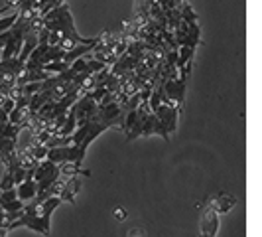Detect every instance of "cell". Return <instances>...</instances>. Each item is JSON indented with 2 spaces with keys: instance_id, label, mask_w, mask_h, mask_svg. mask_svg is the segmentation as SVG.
I'll return each mask as SVG.
<instances>
[{
  "instance_id": "3957f363",
  "label": "cell",
  "mask_w": 262,
  "mask_h": 237,
  "mask_svg": "<svg viewBox=\"0 0 262 237\" xmlns=\"http://www.w3.org/2000/svg\"><path fill=\"white\" fill-rule=\"evenodd\" d=\"M79 190H81V180H79V176H69V178H66V184H63L61 192H59L61 202L75 204V196H77Z\"/></svg>"
},
{
  "instance_id": "6da1fadb",
  "label": "cell",
  "mask_w": 262,
  "mask_h": 237,
  "mask_svg": "<svg viewBox=\"0 0 262 237\" xmlns=\"http://www.w3.org/2000/svg\"><path fill=\"white\" fill-rule=\"evenodd\" d=\"M152 113L156 115V134H160L164 141H168V134L176 132V129H178V117H180V113L171 105H166V103H162Z\"/></svg>"
},
{
  "instance_id": "5b68a950",
  "label": "cell",
  "mask_w": 262,
  "mask_h": 237,
  "mask_svg": "<svg viewBox=\"0 0 262 237\" xmlns=\"http://www.w3.org/2000/svg\"><path fill=\"white\" fill-rule=\"evenodd\" d=\"M213 204H215V210L219 213H227L231 208L236 206V198L227 194V192H219L217 196H213Z\"/></svg>"
},
{
  "instance_id": "52a82bcc",
  "label": "cell",
  "mask_w": 262,
  "mask_h": 237,
  "mask_svg": "<svg viewBox=\"0 0 262 237\" xmlns=\"http://www.w3.org/2000/svg\"><path fill=\"white\" fill-rule=\"evenodd\" d=\"M16 188V182H14L12 174L6 170L4 172V176H2V182H0V192H4V190H12Z\"/></svg>"
},
{
  "instance_id": "ba28073f",
  "label": "cell",
  "mask_w": 262,
  "mask_h": 237,
  "mask_svg": "<svg viewBox=\"0 0 262 237\" xmlns=\"http://www.w3.org/2000/svg\"><path fill=\"white\" fill-rule=\"evenodd\" d=\"M113 215H115L117 222H124L128 218V211H126V208H122V206H117L115 211H113Z\"/></svg>"
},
{
  "instance_id": "277c9868",
  "label": "cell",
  "mask_w": 262,
  "mask_h": 237,
  "mask_svg": "<svg viewBox=\"0 0 262 237\" xmlns=\"http://www.w3.org/2000/svg\"><path fill=\"white\" fill-rule=\"evenodd\" d=\"M38 194V186H36V180L32 176H28L26 180H22L20 184H16V196L22 202H30L34 200Z\"/></svg>"
},
{
  "instance_id": "9c48e42d",
  "label": "cell",
  "mask_w": 262,
  "mask_h": 237,
  "mask_svg": "<svg viewBox=\"0 0 262 237\" xmlns=\"http://www.w3.org/2000/svg\"><path fill=\"white\" fill-rule=\"evenodd\" d=\"M126 237H146V231L138 225H132L130 229L126 231Z\"/></svg>"
},
{
  "instance_id": "30bf717a",
  "label": "cell",
  "mask_w": 262,
  "mask_h": 237,
  "mask_svg": "<svg viewBox=\"0 0 262 237\" xmlns=\"http://www.w3.org/2000/svg\"><path fill=\"white\" fill-rule=\"evenodd\" d=\"M199 237H203V235H199Z\"/></svg>"
},
{
  "instance_id": "8992f818",
  "label": "cell",
  "mask_w": 262,
  "mask_h": 237,
  "mask_svg": "<svg viewBox=\"0 0 262 237\" xmlns=\"http://www.w3.org/2000/svg\"><path fill=\"white\" fill-rule=\"evenodd\" d=\"M18 16H20V12H18V10H14L10 16H4V18H0V34H2V32H6V30H10L14 22L18 20Z\"/></svg>"
},
{
  "instance_id": "7a4b0ae2",
  "label": "cell",
  "mask_w": 262,
  "mask_h": 237,
  "mask_svg": "<svg viewBox=\"0 0 262 237\" xmlns=\"http://www.w3.org/2000/svg\"><path fill=\"white\" fill-rule=\"evenodd\" d=\"M219 211L215 210L213 196H209L201 204V220H199V235L215 237L219 231Z\"/></svg>"
}]
</instances>
